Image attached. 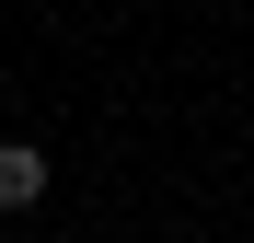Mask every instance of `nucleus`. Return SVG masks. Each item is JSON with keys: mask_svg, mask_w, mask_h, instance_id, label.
I'll return each mask as SVG.
<instances>
[{"mask_svg": "<svg viewBox=\"0 0 254 243\" xmlns=\"http://www.w3.org/2000/svg\"><path fill=\"white\" fill-rule=\"evenodd\" d=\"M47 197V151L35 139H0V209H35Z\"/></svg>", "mask_w": 254, "mask_h": 243, "instance_id": "f257e3e1", "label": "nucleus"}]
</instances>
